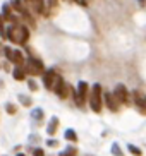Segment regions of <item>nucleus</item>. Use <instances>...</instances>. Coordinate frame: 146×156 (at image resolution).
Listing matches in <instances>:
<instances>
[{
  "instance_id": "obj_1",
  "label": "nucleus",
  "mask_w": 146,
  "mask_h": 156,
  "mask_svg": "<svg viewBox=\"0 0 146 156\" xmlns=\"http://www.w3.org/2000/svg\"><path fill=\"white\" fill-rule=\"evenodd\" d=\"M5 38H9L12 43L16 45H24L27 41V38H29V31H27L26 26H12L5 31Z\"/></svg>"
},
{
  "instance_id": "obj_2",
  "label": "nucleus",
  "mask_w": 146,
  "mask_h": 156,
  "mask_svg": "<svg viewBox=\"0 0 146 156\" xmlns=\"http://www.w3.org/2000/svg\"><path fill=\"white\" fill-rule=\"evenodd\" d=\"M88 101H89V106H91V110L96 112V113H100V112H101V105H103V94H101V86H100L98 83L93 86L91 94H89Z\"/></svg>"
},
{
  "instance_id": "obj_3",
  "label": "nucleus",
  "mask_w": 146,
  "mask_h": 156,
  "mask_svg": "<svg viewBox=\"0 0 146 156\" xmlns=\"http://www.w3.org/2000/svg\"><path fill=\"white\" fill-rule=\"evenodd\" d=\"M71 91H72V96H74V100H76V105L78 106H82V103H84V100H86L89 94V86H88V83L86 81H79L78 83V89L74 91L72 87H71Z\"/></svg>"
},
{
  "instance_id": "obj_4",
  "label": "nucleus",
  "mask_w": 146,
  "mask_h": 156,
  "mask_svg": "<svg viewBox=\"0 0 146 156\" xmlns=\"http://www.w3.org/2000/svg\"><path fill=\"white\" fill-rule=\"evenodd\" d=\"M23 67L26 70V74H29V76H40L43 72V64H41V60L36 58H27Z\"/></svg>"
},
{
  "instance_id": "obj_5",
  "label": "nucleus",
  "mask_w": 146,
  "mask_h": 156,
  "mask_svg": "<svg viewBox=\"0 0 146 156\" xmlns=\"http://www.w3.org/2000/svg\"><path fill=\"white\" fill-rule=\"evenodd\" d=\"M71 89V86H67V84L64 83V79L60 77V76H55V81H53V86H52V91L55 93V94H59L62 100L64 98H67V91Z\"/></svg>"
},
{
  "instance_id": "obj_6",
  "label": "nucleus",
  "mask_w": 146,
  "mask_h": 156,
  "mask_svg": "<svg viewBox=\"0 0 146 156\" xmlns=\"http://www.w3.org/2000/svg\"><path fill=\"white\" fill-rule=\"evenodd\" d=\"M114 96L117 98V101L119 103H127L129 101V91L127 87L124 86V84H117L114 89Z\"/></svg>"
},
{
  "instance_id": "obj_7",
  "label": "nucleus",
  "mask_w": 146,
  "mask_h": 156,
  "mask_svg": "<svg viewBox=\"0 0 146 156\" xmlns=\"http://www.w3.org/2000/svg\"><path fill=\"white\" fill-rule=\"evenodd\" d=\"M103 103H105V106L108 108L110 112H117L119 110V101H117V98L114 96V93H105L103 94Z\"/></svg>"
},
{
  "instance_id": "obj_8",
  "label": "nucleus",
  "mask_w": 146,
  "mask_h": 156,
  "mask_svg": "<svg viewBox=\"0 0 146 156\" xmlns=\"http://www.w3.org/2000/svg\"><path fill=\"white\" fill-rule=\"evenodd\" d=\"M55 70L53 69H46L45 72H43V86L46 87V89H52V86H53V81H55Z\"/></svg>"
},
{
  "instance_id": "obj_9",
  "label": "nucleus",
  "mask_w": 146,
  "mask_h": 156,
  "mask_svg": "<svg viewBox=\"0 0 146 156\" xmlns=\"http://www.w3.org/2000/svg\"><path fill=\"white\" fill-rule=\"evenodd\" d=\"M134 100H136V105L139 106V112L146 113V98L139 91H134Z\"/></svg>"
},
{
  "instance_id": "obj_10",
  "label": "nucleus",
  "mask_w": 146,
  "mask_h": 156,
  "mask_svg": "<svg viewBox=\"0 0 146 156\" xmlns=\"http://www.w3.org/2000/svg\"><path fill=\"white\" fill-rule=\"evenodd\" d=\"M10 62H14V64H16V67H23L26 60H24L23 53H21L19 50H14V51H12V58H10Z\"/></svg>"
},
{
  "instance_id": "obj_11",
  "label": "nucleus",
  "mask_w": 146,
  "mask_h": 156,
  "mask_svg": "<svg viewBox=\"0 0 146 156\" xmlns=\"http://www.w3.org/2000/svg\"><path fill=\"white\" fill-rule=\"evenodd\" d=\"M57 129H59V119H57V117H52L50 124H48V127H46V134H48V136H53Z\"/></svg>"
},
{
  "instance_id": "obj_12",
  "label": "nucleus",
  "mask_w": 146,
  "mask_h": 156,
  "mask_svg": "<svg viewBox=\"0 0 146 156\" xmlns=\"http://www.w3.org/2000/svg\"><path fill=\"white\" fill-rule=\"evenodd\" d=\"M2 17L7 19V21H10V23H12V21H16V17L10 14V5H9V4H4V5H2Z\"/></svg>"
},
{
  "instance_id": "obj_13",
  "label": "nucleus",
  "mask_w": 146,
  "mask_h": 156,
  "mask_svg": "<svg viewBox=\"0 0 146 156\" xmlns=\"http://www.w3.org/2000/svg\"><path fill=\"white\" fill-rule=\"evenodd\" d=\"M12 76L16 81H24V77H26V70H24V67H16V69L12 70Z\"/></svg>"
},
{
  "instance_id": "obj_14",
  "label": "nucleus",
  "mask_w": 146,
  "mask_h": 156,
  "mask_svg": "<svg viewBox=\"0 0 146 156\" xmlns=\"http://www.w3.org/2000/svg\"><path fill=\"white\" fill-rule=\"evenodd\" d=\"M33 7L38 14H45V2L43 0H33Z\"/></svg>"
},
{
  "instance_id": "obj_15",
  "label": "nucleus",
  "mask_w": 146,
  "mask_h": 156,
  "mask_svg": "<svg viewBox=\"0 0 146 156\" xmlns=\"http://www.w3.org/2000/svg\"><path fill=\"white\" fill-rule=\"evenodd\" d=\"M64 136H65V139H67V141H71V142L78 141V134H76V130H74V129H67Z\"/></svg>"
},
{
  "instance_id": "obj_16",
  "label": "nucleus",
  "mask_w": 146,
  "mask_h": 156,
  "mask_svg": "<svg viewBox=\"0 0 146 156\" xmlns=\"http://www.w3.org/2000/svg\"><path fill=\"white\" fill-rule=\"evenodd\" d=\"M10 4H12V7L17 10V12H21V14H26V10H24L23 4H21V0H10Z\"/></svg>"
},
{
  "instance_id": "obj_17",
  "label": "nucleus",
  "mask_w": 146,
  "mask_h": 156,
  "mask_svg": "<svg viewBox=\"0 0 146 156\" xmlns=\"http://www.w3.org/2000/svg\"><path fill=\"white\" fill-rule=\"evenodd\" d=\"M43 115H45V113H43V110H41V108H36V110L31 112V119H35L36 122H40V120L43 119Z\"/></svg>"
},
{
  "instance_id": "obj_18",
  "label": "nucleus",
  "mask_w": 146,
  "mask_h": 156,
  "mask_svg": "<svg viewBox=\"0 0 146 156\" xmlns=\"http://www.w3.org/2000/svg\"><path fill=\"white\" fill-rule=\"evenodd\" d=\"M127 149H129V153H131V154H134V156H141L143 154V151L137 146H134V144H129Z\"/></svg>"
},
{
  "instance_id": "obj_19",
  "label": "nucleus",
  "mask_w": 146,
  "mask_h": 156,
  "mask_svg": "<svg viewBox=\"0 0 146 156\" xmlns=\"http://www.w3.org/2000/svg\"><path fill=\"white\" fill-rule=\"evenodd\" d=\"M19 101H21L24 106H29V105H31V100H29V98H26V96H23V94H19Z\"/></svg>"
},
{
  "instance_id": "obj_20",
  "label": "nucleus",
  "mask_w": 146,
  "mask_h": 156,
  "mask_svg": "<svg viewBox=\"0 0 146 156\" xmlns=\"http://www.w3.org/2000/svg\"><path fill=\"white\" fill-rule=\"evenodd\" d=\"M112 153H114L115 156H122V151H120L119 144H114V146H112Z\"/></svg>"
},
{
  "instance_id": "obj_21",
  "label": "nucleus",
  "mask_w": 146,
  "mask_h": 156,
  "mask_svg": "<svg viewBox=\"0 0 146 156\" xmlns=\"http://www.w3.org/2000/svg\"><path fill=\"white\" fill-rule=\"evenodd\" d=\"M27 86H29V89H31V91H36V89H38V84L35 83L33 79H27Z\"/></svg>"
},
{
  "instance_id": "obj_22",
  "label": "nucleus",
  "mask_w": 146,
  "mask_h": 156,
  "mask_svg": "<svg viewBox=\"0 0 146 156\" xmlns=\"http://www.w3.org/2000/svg\"><path fill=\"white\" fill-rule=\"evenodd\" d=\"M2 50H4V53H5V57H7V58H12V51L14 50H10V48H9V46H4V48H2Z\"/></svg>"
},
{
  "instance_id": "obj_23",
  "label": "nucleus",
  "mask_w": 146,
  "mask_h": 156,
  "mask_svg": "<svg viewBox=\"0 0 146 156\" xmlns=\"http://www.w3.org/2000/svg\"><path fill=\"white\" fill-rule=\"evenodd\" d=\"M5 110H7V113H16V106H12V103H7V106H5Z\"/></svg>"
},
{
  "instance_id": "obj_24",
  "label": "nucleus",
  "mask_w": 146,
  "mask_h": 156,
  "mask_svg": "<svg viewBox=\"0 0 146 156\" xmlns=\"http://www.w3.org/2000/svg\"><path fill=\"white\" fill-rule=\"evenodd\" d=\"M0 36H5V31H4V17L0 14Z\"/></svg>"
},
{
  "instance_id": "obj_25",
  "label": "nucleus",
  "mask_w": 146,
  "mask_h": 156,
  "mask_svg": "<svg viewBox=\"0 0 146 156\" xmlns=\"http://www.w3.org/2000/svg\"><path fill=\"white\" fill-rule=\"evenodd\" d=\"M65 153H67L69 156H76V154H78V151H76V147H67V151H65Z\"/></svg>"
},
{
  "instance_id": "obj_26",
  "label": "nucleus",
  "mask_w": 146,
  "mask_h": 156,
  "mask_svg": "<svg viewBox=\"0 0 146 156\" xmlns=\"http://www.w3.org/2000/svg\"><path fill=\"white\" fill-rule=\"evenodd\" d=\"M46 144H48L50 147H53V146H59V142H57V139H55V141H53V139H48V141H46Z\"/></svg>"
},
{
  "instance_id": "obj_27",
  "label": "nucleus",
  "mask_w": 146,
  "mask_h": 156,
  "mask_svg": "<svg viewBox=\"0 0 146 156\" xmlns=\"http://www.w3.org/2000/svg\"><path fill=\"white\" fill-rule=\"evenodd\" d=\"M33 156H45V153L41 151V149H35V151H33Z\"/></svg>"
},
{
  "instance_id": "obj_28",
  "label": "nucleus",
  "mask_w": 146,
  "mask_h": 156,
  "mask_svg": "<svg viewBox=\"0 0 146 156\" xmlns=\"http://www.w3.org/2000/svg\"><path fill=\"white\" fill-rule=\"evenodd\" d=\"M74 2H76V4H79V5H82V7H86V0H74Z\"/></svg>"
},
{
  "instance_id": "obj_29",
  "label": "nucleus",
  "mask_w": 146,
  "mask_h": 156,
  "mask_svg": "<svg viewBox=\"0 0 146 156\" xmlns=\"http://www.w3.org/2000/svg\"><path fill=\"white\" fill-rule=\"evenodd\" d=\"M48 4H50V7H53V5L57 4V0H48Z\"/></svg>"
},
{
  "instance_id": "obj_30",
  "label": "nucleus",
  "mask_w": 146,
  "mask_h": 156,
  "mask_svg": "<svg viewBox=\"0 0 146 156\" xmlns=\"http://www.w3.org/2000/svg\"><path fill=\"white\" fill-rule=\"evenodd\" d=\"M144 4H146L144 0H139V5H144Z\"/></svg>"
},
{
  "instance_id": "obj_31",
  "label": "nucleus",
  "mask_w": 146,
  "mask_h": 156,
  "mask_svg": "<svg viewBox=\"0 0 146 156\" xmlns=\"http://www.w3.org/2000/svg\"><path fill=\"white\" fill-rule=\"evenodd\" d=\"M60 156H69V154H67V153L64 151V153H60Z\"/></svg>"
},
{
  "instance_id": "obj_32",
  "label": "nucleus",
  "mask_w": 146,
  "mask_h": 156,
  "mask_svg": "<svg viewBox=\"0 0 146 156\" xmlns=\"http://www.w3.org/2000/svg\"><path fill=\"white\" fill-rule=\"evenodd\" d=\"M17 156H26V154H23V153H19V154Z\"/></svg>"
},
{
  "instance_id": "obj_33",
  "label": "nucleus",
  "mask_w": 146,
  "mask_h": 156,
  "mask_svg": "<svg viewBox=\"0 0 146 156\" xmlns=\"http://www.w3.org/2000/svg\"><path fill=\"white\" fill-rule=\"evenodd\" d=\"M144 98H146V96H144Z\"/></svg>"
}]
</instances>
